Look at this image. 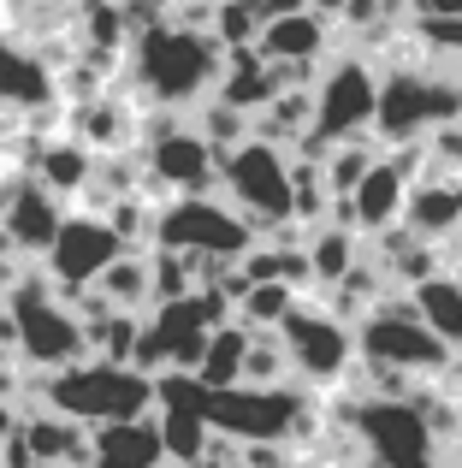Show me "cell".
Wrapping results in <instances>:
<instances>
[{"label":"cell","mask_w":462,"mask_h":468,"mask_svg":"<svg viewBox=\"0 0 462 468\" xmlns=\"http://www.w3.org/2000/svg\"><path fill=\"white\" fill-rule=\"evenodd\" d=\"M290 285H278V279H249V291L237 297V314H243V326H255V332H273L278 320L290 314Z\"/></svg>","instance_id":"484cf974"},{"label":"cell","mask_w":462,"mask_h":468,"mask_svg":"<svg viewBox=\"0 0 462 468\" xmlns=\"http://www.w3.org/2000/svg\"><path fill=\"white\" fill-rule=\"evenodd\" d=\"M457 113H462V83L415 78V71H392L380 83V101H373V125L385 143H415L421 131L445 125Z\"/></svg>","instance_id":"8fae6325"},{"label":"cell","mask_w":462,"mask_h":468,"mask_svg":"<svg viewBox=\"0 0 462 468\" xmlns=\"http://www.w3.org/2000/svg\"><path fill=\"white\" fill-rule=\"evenodd\" d=\"M404 202H409V172L397 160H373L362 184L350 190V219H356V231L404 226Z\"/></svg>","instance_id":"e0dca14e"},{"label":"cell","mask_w":462,"mask_h":468,"mask_svg":"<svg viewBox=\"0 0 462 468\" xmlns=\"http://www.w3.org/2000/svg\"><path fill=\"white\" fill-rule=\"evenodd\" d=\"M12 320H18V356L30 367H71L83 362V350H89V326H83V314H71L66 303L54 297V285L47 279H18L12 285Z\"/></svg>","instance_id":"3957f363"},{"label":"cell","mask_w":462,"mask_h":468,"mask_svg":"<svg viewBox=\"0 0 462 468\" xmlns=\"http://www.w3.org/2000/svg\"><path fill=\"white\" fill-rule=\"evenodd\" d=\"M89 291H101L107 309H131V314H137L142 303H154V291H149V255H119V261L107 267Z\"/></svg>","instance_id":"cb8c5ba5"},{"label":"cell","mask_w":462,"mask_h":468,"mask_svg":"<svg viewBox=\"0 0 462 468\" xmlns=\"http://www.w3.org/2000/svg\"><path fill=\"white\" fill-rule=\"evenodd\" d=\"M356 356H368L380 374H421V379H439L451 367V344L415 309H368L356 332Z\"/></svg>","instance_id":"5b68a950"},{"label":"cell","mask_w":462,"mask_h":468,"mask_svg":"<svg viewBox=\"0 0 462 468\" xmlns=\"http://www.w3.org/2000/svg\"><path fill=\"white\" fill-rule=\"evenodd\" d=\"M243 350H249V326H214L208 350H202V362H196V379L208 391L243 386Z\"/></svg>","instance_id":"44dd1931"},{"label":"cell","mask_w":462,"mask_h":468,"mask_svg":"<svg viewBox=\"0 0 462 468\" xmlns=\"http://www.w3.org/2000/svg\"><path fill=\"white\" fill-rule=\"evenodd\" d=\"M409 309L451 344V356L462 350V279L457 273H427L421 285H409Z\"/></svg>","instance_id":"ffe728a7"},{"label":"cell","mask_w":462,"mask_h":468,"mask_svg":"<svg viewBox=\"0 0 462 468\" xmlns=\"http://www.w3.org/2000/svg\"><path fill=\"white\" fill-rule=\"evenodd\" d=\"M356 439L368 445L373 468H445L439 433L415 398H368L356 410Z\"/></svg>","instance_id":"8992f818"},{"label":"cell","mask_w":462,"mask_h":468,"mask_svg":"<svg viewBox=\"0 0 462 468\" xmlns=\"http://www.w3.org/2000/svg\"><path fill=\"white\" fill-rule=\"evenodd\" d=\"M208 421L237 445H285L309 433V403L285 386H226L208 398Z\"/></svg>","instance_id":"277c9868"},{"label":"cell","mask_w":462,"mask_h":468,"mask_svg":"<svg viewBox=\"0 0 462 468\" xmlns=\"http://www.w3.org/2000/svg\"><path fill=\"white\" fill-rule=\"evenodd\" d=\"M47 410H66L71 421L101 427V421H131V415H154V374L137 362H71L54 367L42 386Z\"/></svg>","instance_id":"6da1fadb"},{"label":"cell","mask_w":462,"mask_h":468,"mask_svg":"<svg viewBox=\"0 0 462 468\" xmlns=\"http://www.w3.org/2000/svg\"><path fill=\"white\" fill-rule=\"evenodd\" d=\"M12 427H18V410H12V403H0V439H6Z\"/></svg>","instance_id":"f1b7e54d"},{"label":"cell","mask_w":462,"mask_h":468,"mask_svg":"<svg viewBox=\"0 0 462 468\" xmlns=\"http://www.w3.org/2000/svg\"><path fill=\"white\" fill-rule=\"evenodd\" d=\"M309 6H314V12H344L350 0H309Z\"/></svg>","instance_id":"f546056e"},{"label":"cell","mask_w":462,"mask_h":468,"mask_svg":"<svg viewBox=\"0 0 462 468\" xmlns=\"http://www.w3.org/2000/svg\"><path fill=\"white\" fill-rule=\"evenodd\" d=\"M36 172H42V184H47L54 196H71V190H83V184H89V172H95V149H89V143H78V137L47 143L42 160H36Z\"/></svg>","instance_id":"603a6c76"},{"label":"cell","mask_w":462,"mask_h":468,"mask_svg":"<svg viewBox=\"0 0 462 468\" xmlns=\"http://www.w3.org/2000/svg\"><path fill=\"white\" fill-rule=\"evenodd\" d=\"M226 48L214 30H178V24H154L137 36V78L161 107H196L208 90H220Z\"/></svg>","instance_id":"7a4b0ae2"},{"label":"cell","mask_w":462,"mask_h":468,"mask_svg":"<svg viewBox=\"0 0 462 468\" xmlns=\"http://www.w3.org/2000/svg\"><path fill=\"white\" fill-rule=\"evenodd\" d=\"M54 95V78H47V66L30 54V48L18 42H0V101H47Z\"/></svg>","instance_id":"7402d4cb"},{"label":"cell","mask_w":462,"mask_h":468,"mask_svg":"<svg viewBox=\"0 0 462 468\" xmlns=\"http://www.w3.org/2000/svg\"><path fill=\"white\" fill-rule=\"evenodd\" d=\"M59 226H66L59 196L47 190L42 178H36V184H18V190L0 202V231L12 238V250H18V255H47V243H54Z\"/></svg>","instance_id":"5bb4252c"},{"label":"cell","mask_w":462,"mask_h":468,"mask_svg":"<svg viewBox=\"0 0 462 468\" xmlns=\"http://www.w3.org/2000/svg\"><path fill=\"white\" fill-rule=\"evenodd\" d=\"M373 101H380V78L362 59H338L320 83H314V125H309V160H320L332 143H350L373 125Z\"/></svg>","instance_id":"30bf717a"},{"label":"cell","mask_w":462,"mask_h":468,"mask_svg":"<svg viewBox=\"0 0 462 468\" xmlns=\"http://www.w3.org/2000/svg\"><path fill=\"white\" fill-rule=\"evenodd\" d=\"M125 255V238L113 231V219L101 214H71L47 243V273L59 291H89L107 267Z\"/></svg>","instance_id":"7c38bea8"},{"label":"cell","mask_w":462,"mask_h":468,"mask_svg":"<svg viewBox=\"0 0 462 468\" xmlns=\"http://www.w3.org/2000/svg\"><path fill=\"white\" fill-rule=\"evenodd\" d=\"M278 344H285L290 374H302L309 386H338L356 362V332L326 303H290V314L278 320Z\"/></svg>","instance_id":"9c48e42d"},{"label":"cell","mask_w":462,"mask_h":468,"mask_svg":"<svg viewBox=\"0 0 462 468\" xmlns=\"http://www.w3.org/2000/svg\"><path fill=\"white\" fill-rule=\"evenodd\" d=\"M404 226L427 243H445L462 231V172H439V178H421L409 184V202H404Z\"/></svg>","instance_id":"2e32d148"},{"label":"cell","mask_w":462,"mask_h":468,"mask_svg":"<svg viewBox=\"0 0 462 468\" xmlns=\"http://www.w3.org/2000/svg\"><path fill=\"white\" fill-rule=\"evenodd\" d=\"M149 178L166 184V190L178 196H202L214 178H220V149H214L202 131H161V137H149Z\"/></svg>","instance_id":"4fadbf2b"},{"label":"cell","mask_w":462,"mask_h":468,"mask_svg":"<svg viewBox=\"0 0 462 468\" xmlns=\"http://www.w3.org/2000/svg\"><path fill=\"white\" fill-rule=\"evenodd\" d=\"M255 48H261L273 66H302V59H314L326 48V24L314 6H285V12H267L261 36H255Z\"/></svg>","instance_id":"ac0fdd59"},{"label":"cell","mask_w":462,"mask_h":468,"mask_svg":"<svg viewBox=\"0 0 462 468\" xmlns=\"http://www.w3.org/2000/svg\"><path fill=\"white\" fill-rule=\"evenodd\" d=\"M302 250H309L314 285H338V279L356 267V243H350V231H344V226H314Z\"/></svg>","instance_id":"d4e9b609"},{"label":"cell","mask_w":462,"mask_h":468,"mask_svg":"<svg viewBox=\"0 0 462 468\" xmlns=\"http://www.w3.org/2000/svg\"><path fill=\"white\" fill-rule=\"evenodd\" d=\"M154 243L161 250H184L196 261H243V250L255 243V226L237 214V207L202 196H178L161 219H154Z\"/></svg>","instance_id":"52a82bcc"},{"label":"cell","mask_w":462,"mask_h":468,"mask_svg":"<svg viewBox=\"0 0 462 468\" xmlns=\"http://www.w3.org/2000/svg\"><path fill=\"white\" fill-rule=\"evenodd\" d=\"M261 24H267V0H220V12H214V42L220 48H255Z\"/></svg>","instance_id":"4316f807"},{"label":"cell","mask_w":462,"mask_h":468,"mask_svg":"<svg viewBox=\"0 0 462 468\" xmlns=\"http://www.w3.org/2000/svg\"><path fill=\"white\" fill-rule=\"evenodd\" d=\"M278 468H285V463H278Z\"/></svg>","instance_id":"d6a6232c"},{"label":"cell","mask_w":462,"mask_h":468,"mask_svg":"<svg viewBox=\"0 0 462 468\" xmlns=\"http://www.w3.org/2000/svg\"><path fill=\"white\" fill-rule=\"evenodd\" d=\"M24 445H30L36 468L47 463H89V427L71 421L66 410H47V415H30V421H18Z\"/></svg>","instance_id":"d6986e66"},{"label":"cell","mask_w":462,"mask_h":468,"mask_svg":"<svg viewBox=\"0 0 462 468\" xmlns=\"http://www.w3.org/2000/svg\"><path fill=\"white\" fill-rule=\"evenodd\" d=\"M457 279H462V250H457Z\"/></svg>","instance_id":"1f68e13d"},{"label":"cell","mask_w":462,"mask_h":468,"mask_svg":"<svg viewBox=\"0 0 462 468\" xmlns=\"http://www.w3.org/2000/svg\"><path fill=\"white\" fill-rule=\"evenodd\" d=\"M427 149L445 160V172H462V125H457V119H445V125H433Z\"/></svg>","instance_id":"83f0119b"},{"label":"cell","mask_w":462,"mask_h":468,"mask_svg":"<svg viewBox=\"0 0 462 468\" xmlns=\"http://www.w3.org/2000/svg\"><path fill=\"white\" fill-rule=\"evenodd\" d=\"M220 184L249 226H278L290 219V160L278 154V143L243 137L237 149L220 154Z\"/></svg>","instance_id":"ba28073f"},{"label":"cell","mask_w":462,"mask_h":468,"mask_svg":"<svg viewBox=\"0 0 462 468\" xmlns=\"http://www.w3.org/2000/svg\"><path fill=\"white\" fill-rule=\"evenodd\" d=\"M47 468H89V463H47Z\"/></svg>","instance_id":"4dcf8cb0"},{"label":"cell","mask_w":462,"mask_h":468,"mask_svg":"<svg viewBox=\"0 0 462 468\" xmlns=\"http://www.w3.org/2000/svg\"><path fill=\"white\" fill-rule=\"evenodd\" d=\"M161 463H166V445L154 415L89 427V468H161Z\"/></svg>","instance_id":"9a60e30c"}]
</instances>
